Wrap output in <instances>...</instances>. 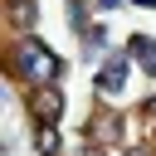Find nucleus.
Here are the masks:
<instances>
[{
    "label": "nucleus",
    "mask_w": 156,
    "mask_h": 156,
    "mask_svg": "<svg viewBox=\"0 0 156 156\" xmlns=\"http://www.w3.org/2000/svg\"><path fill=\"white\" fill-rule=\"evenodd\" d=\"M15 68H20L24 83H54V78H58V58H54L39 39H24V44L15 49Z\"/></svg>",
    "instance_id": "nucleus-1"
},
{
    "label": "nucleus",
    "mask_w": 156,
    "mask_h": 156,
    "mask_svg": "<svg viewBox=\"0 0 156 156\" xmlns=\"http://www.w3.org/2000/svg\"><path fill=\"white\" fill-rule=\"evenodd\" d=\"M122 83H127V63H122V58H112V63L98 73V93H102V98H112V93H122Z\"/></svg>",
    "instance_id": "nucleus-2"
},
{
    "label": "nucleus",
    "mask_w": 156,
    "mask_h": 156,
    "mask_svg": "<svg viewBox=\"0 0 156 156\" xmlns=\"http://www.w3.org/2000/svg\"><path fill=\"white\" fill-rule=\"evenodd\" d=\"M132 54H136V63H141V68H146V73L156 78V39L136 34V39H132Z\"/></svg>",
    "instance_id": "nucleus-4"
},
{
    "label": "nucleus",
    "mask_w": 156,
    "mask_h": 156,
    "mask_svg": "<svg viewBox=\"0 0 156 156\" xmlns=\"http://www.w3.org/2000/svg\"><path fill=\"white\" fill-rule=\"evenodd\" d=\"M58 112H63V93H58V88H49V83H39V117H44V122H54Z\"/></svg>",
    "instance_id": "nucleus-3"
},
{
    "label": "nucleus",
    "mask_w": 156,
    "mask_h": 156,
    "mask_svg": "<svg viewBox=\"0 0 156 156\" xmlns=\"http://www.w3.org/2000/svg\"><path fill=\"white\" fill-rule=\"evenodd\" d=\"M39 151H44V156H54V151H58V132H54V122H44V127H39Z\"/></svg>",
    "instance_id": "nucleus-5"
}]
</instances>
